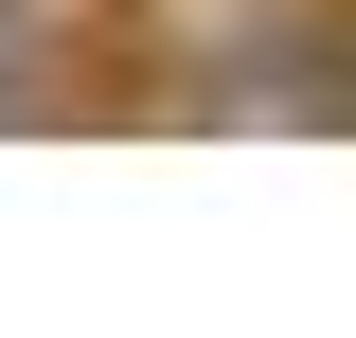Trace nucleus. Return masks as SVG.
<instances>
[{
	"label": "nucleus",
	"instance_id": "1",
	"mask_svg": "<svg viewBox=\"0 0 356 338\" xmlns=\"http://www.w3.org/2000/svg\"><path fill=\"white\" fill-rule=\"evenodd\" d=\"M89 125L339 143L356 125V0H89Z\"/></svg>",
	"mask_w": 356,
	"mask_h": 338
},
{
	"label": "nucleus",
	"instance_id": "2",
	"mask_svg": "<svg viewBox=\"0 0 356 338\" xmlns=\"http://www.w3.org/2000/svg\"><path fill=\"white\" fill-rule=\"evenodd\" d=\"M89 125V0H0V143Z\"/></svg>",
	"mask_w": 356,
	"mask_h": 338
}]
</instances>
